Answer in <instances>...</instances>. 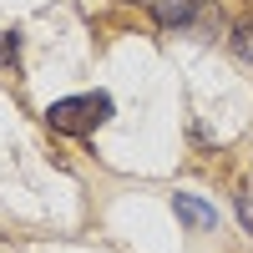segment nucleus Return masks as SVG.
I'll return each mask as SVG.
<instances>
[{"label": "nucleus", "mask_w": 253, "mask_h": 253, "mask_svg": "<svg viewBox=\"0 0 253 253\" xmlns=\"http://www.w3.org/2000/svg\"><path fill=\"white\" fill-rule=\"evenodd\" d=\"M107 117H112V96H107V91L61 96V101H51V112H46V122L56 126V132H66V137H86V132H96Z\"/></svg>", "instance_id": "nucleus-1"}, {"label": "nucleus", "mask_w": 253, "mask_h": 253, "mask_svg": "<svg viewBox=\"0 0 253 253\" xmlns=\"http://www.w3.org/2000/svg\"><path fill=\"white\" fill-rule=\"evenodd\" d=\"M172 208H177V218H182L187 228H213V223H218V213H213L203 198H193V193H177Z\"/></svg>", "instance_id": "nucleus-2"}, {"label": "nucleus", "mask_w": 253, "mask_h": 253, "mask_svg": "<svg viewBox=\"0 0 253 253\" xmlns=\"http://www.w3.org/2000/svg\"><path fill=\"white\" fill-rule=\"evenodd\" d=\"M233 51H238L243 61H253V26H238V31H233Z\"/></svg>", "instance_id": "nucleus-3"}, {"label": "nucleus", "mask_w": 253, "mask_h": 253, "mask_svg": "<svg viewBox=\"0 0 253 253\" xmlns=\"http://www.w3.org/2000/svg\"><path fill=\"white\" fill-rule=\"evenodd\" d=\"M15 56H20V36L5 31V36H0V61H15Z\"/></svg>", "instance_id": "nucleus-4"}, {"label": "nucleus", "mask_w": 253, "mask_h": 253, "mask_svg": "<svg viewBox=\"0 0 253 253\" xmlns=\"http://www.w3.org/2000/svg\"><path fill=\"white\" fill-rule=\"evenodd\" d=\"M238 218H243V228L253 233V198L248 193H238Z\"/></svg>", "instance_id": "nucleus-5"}]
</instances>
